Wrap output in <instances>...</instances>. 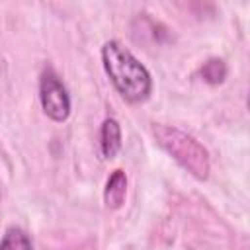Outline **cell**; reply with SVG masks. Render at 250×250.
Instances as JSON below:
<instances>
[{"instance_id": "52a82bcc", "label": "cell", "mask_w": 250, "mask_h": 250, "mask_svg": "<svg viewBox=\"0 0 250 250\" xmlns=\"http://www.w3.org/2000/svg\"><path fill=\"white\" fill-rule=\"evenodd\" d=\"M201 74H203V78H205L209 84H219V82H223L225 76H227V66H225V62H223L221 59H211V61H207V62L203 64Z\"/></svg>"}, {"instance_id": "8992f818", "label": "cell", "mask_w": 250, "mask_h": 250, "mask_svg": "<svg viewBox=\"0 0 250 250\" xmlns=\"http://www.w3.org/2000/svg\"><path fill=\"white\" fill-rule=\"evenodd\" d=\"M0 250H33V244L23 229L10 227L0 240Z\"/></svg>"}, {"instance_id": "5b68a950", "label": "cell", "mask_w": 250, "mask_h": 250, "mask_svg": "<svg viewBox=\"0 0 250 250\" xmlns=\"http://www.w3.org/2000/svg\"><path fill=\"white\" fill-rule=\"evenodd\" d=\"M127 193V176L123 170H113L107 178L105 189H104V201L109 209H117L123 205Z\"/></svg>"}, {"instance_id": "6da1fadb", "label": "cell", "mask_w": 250, "mask_h": 250, "mask_svg": "<svg viewBox=\"0 0 250 250\" xmlns=\"http://www.w3.org/2000/svg\"><path fill=\"white\" fill-rule=\"evenodd\" d=\"M102 62L111 84L127 102L139 104L150 96V72L123 43L115 39L107 41L102 47Z\"/></svg>"}, {"instance_id": "7a4b0ae2", "label": "cell", "mask_w": 250, "mask_h": 250, "mask_svg": "<svg viewBox=\"0 0 250 250\" xmlns=\"http://www.w3.org/2000/svg\"><path fill=\"white\" fill-rule=\"evenodd\" d=\"M152 135L156 143L191 176L197 180H207L209 176V156L207 150L188 133L170 127V125H154Z\"/></svg>"}, {"instance_id": "277c9868", "label": "cell", "mask_w": 250, "mask_h": 250, "mask_svg": "<svg viewBox=\"0 0 250 250\" xmlns=\"http://www.w3.org/2000/svg\"><path fill=\"white\" fill-rule=\"evenodd\" d=\"M121 148V127L117 123V119L113 117H107L104 119L102 123V129H100V152H102V158L109 160L113 158Z\"/></svg>"}, {"instance_id": "3957f363", "label": "cell", "mask_w": 250, "mask_h": 250, "mask_svg": "<svg viewBox=\"0 0 250 250\" xmlns=\"http://www.w3.org/2000/svg\"><path fill=\"white\" fill-rule=\"evenodd\" d=\"M39 100L45 115L51 117L53 121H64L70 115V96L51 66H47L41 72Z\"/></svg>"}]
</instances>
